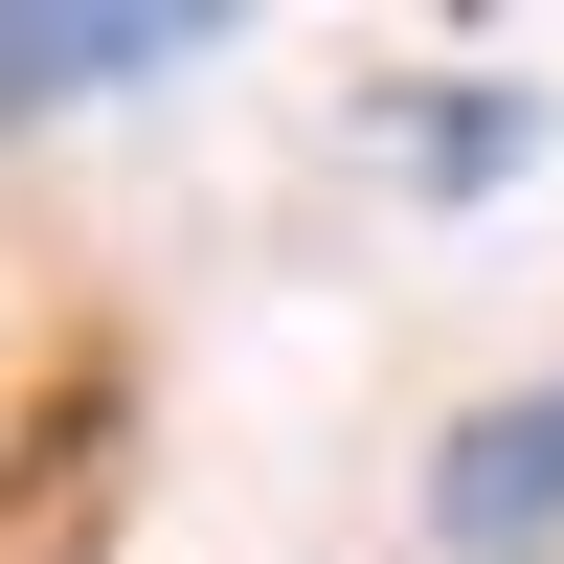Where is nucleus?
Here are the masks:
<instances>
[{
	"label": "nucleus",
	"mask_w": 564,
	"mask_h": 564,
	"mask_svg": "<svg viewBox=\"0 0 564 564\" xmlns=\"http://www.w3.org/2000/svg\"><path fill=\"white\" fill-rule=\"evenodd\" d=\"M542 520H564V384H497L475 430L430 452V542L497 564V542H542Z\"/></svg>",
	"instance_id": "nucleus-1"
},
{
	"label": "nucleus",
	"mask_w": 564,
	"mask_h": 564,
	"mask_svg": "<svg viewBox=\"0 0 564 564\" xmlns=\"http://www.w3.org/2000/svg\"><path fill=\"white\" fill-rule=\"evenodd\" d=\"M204 23H90V0H0V135H45V113H90V90H159Z\"/></svg>",
	"instance_id": "nucleus-2"
},
{
	"label": "nucleus",
	"mask_w": 564,
	"mask_h": 564,
	"mask_svg": "<svg viewBox=\"0 0 564 564\" xmlns=\"http://www.w3.org/2000/svg\"><path fill=\"white\" fill-rule=\"evenodd\" d=\"M430 204H497V181H520V90H430Z\"/></svg>",
	"instance_id": "nucleus-3"
}]
</instances>
